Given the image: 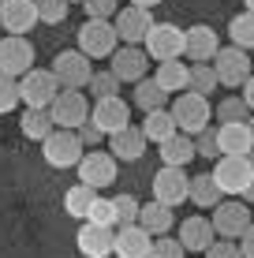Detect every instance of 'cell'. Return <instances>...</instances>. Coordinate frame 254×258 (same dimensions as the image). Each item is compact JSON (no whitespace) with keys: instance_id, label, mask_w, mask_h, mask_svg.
I'll use <instances>...</instances> for the list:
<instances>
[{"instance_id":"obj_1","label":"cell","mask_w":254,"mask_h":258,"mask_svg":"<svg viewBox=\"0 0 254 258\" xmlns=\"http://www.w3.org/2000/svg\"><path fill=\"white\" fill-rule=\"evenodd\" d=\"M172 120H176V131L187 139H195L202 127H209V116H213V109H209V97H198L191 90L176 94V101H172Z\"/></svg>"},{"instance_id":"obj_2","label":"cell","mask_w":254,"mask_h":258,"mask_svg":"<svg viewBox=\"0 0 254 258\" xmlns=\"http://www.w3.org/2000/svg\"><path fill=\"white\" fill-rule=\"evenodd\" d=\"M49 71L60 83V90H86L94 79V60H86L78 49H64V52H56Z\"/></svg>"},{"instance_id":"obj_3","label":"cell","mask_w":254,"mask_h":258,"mask_svg":"<svg viewBox=\"0 0 254 258\" xmlns=\"http://www.w3.org/2000/svg\"><path fill=\"white\" fill-rule=\"evenodd\" d=\"M116 49H120V38H116V26L112 23L86 19L78 26V52H82L86 60H109Z\"/></svg>"},{"instance_id":"obj_4","label":"cell","mask_w":254,"mask_h":258,"mask_svg":"<svg viewBox=\"0 0 254 258\" xmlns=\"http://www.w3.org/2000/svg\"><path fill=\"white\" fill-rule=\"evenodd\" d=\"M49 120H52V127H60V131H78L86 120H90L86 94L82 90H60L56 101L49 105Z\"/></svg>"},{"instance_id":"obj_5","label":"cell","mask_w":254,"mask_h":258,"mask_svg":"<svg viewBox=\"0 0 254 258\" xmlns=\"http://www.w3.org/2000/svg\"><path fill=\"white\" fill-rule=\"evenodd\" d=\"M209 68H213V75H217V86H243L247 79L254 75L250 71V56L243 49H235V45H221L217 49V56L209 60Z\"/></svg>"},{"instance_id":"obj_6","label":"cell","mask_w":254,"mask_h":258,"mask_svg":"<svg viewBox=\"0 0 254 258\" xmlns=\"http://www.w3.org/2000/svg\"><path fill=\"white\" fill-rule=\"evenodd\" d=\"M75 168H78V183L90 187V191H98V195L116 183V157L105 154V150H86L82 161Z\"/></svg>"},{"instance_id":"obj_7","label":"cell","mask_w":254,"mask_h":258,"mask_svg":"<svg viewBox=\"0 0 254 258\" xmlns=\"http://www.w3.org/2000/svg\"><path fill=\"white\" fill-rule=\"evenodd\" d=\"M56 94H60V83L45 68H30L19 79V101L26 109H49V105L56 101Z\"/></svg>"},{"instance_id":"obj_8","label":"cell","mask_w":254,"mask_h":258,"mask_svg":"<svg viewBox=\"0 0 254 258\" xmlns=\"http://www.w3.org/2000/svg\"><path fill=\"white\" fill-rule=\"evenodd\" d=\"M213 183L221 195H243L254 176V157H217L213 165Z\"/></svg>"},{"instance_id":"obj_9","label":"cell","mask_w":254,"mask_h":258,"mask_svg":"<svg viewBox=\"0 0 254 258\" xmlns=\"http://www.w3.org/2000/svg\"><path fill=\"white\" fill-rule=\"evenodd\" d=\"M146 56L164 64V60H183V30L176 23H153V30L142 41Z\"/></svg>"},{"instance_id":"obj_10","label":"cell","mask_w":254,"mask_h":258,"mask_svg":"<svg viewBox=\"0 0 254 258\" xmlns=\"http://www.w3.org/2000/svg\"><path fill=\"white\" fill-rule=\"evenodd\" d=\"M41 154H45V161L52 168H75L78 161H82V154H86V146L78 142L75 131H52V135L41 142Z\"/></svg>"},{"instance_id":"obj_11","label":"cell","mask_w":254,"mask_h":258,"mask_svg":"<svg viewBox=\"0 0 254 258\" xmlns=\"http://www.w3.org/2000/svg\"><path fill=\"white\" fill-rule=\"evenodd\" d=\"M209 225H213L217 239H239L243 232H247V225H250L247 202H221V206H213Z\"/></svg>"},{"instance_id":"obj_12","label":"cell","mask_w":254,"mask_h":258,"mask_svg":"<svg viewBox=\"0 0 254 258\" xmlns=\"http://www.w3.org/2000/svg\"><path fill=\"white\" fill-rule=\"evenodd\" d=\"M187 187H191V176L183 172V168H164L153 176V202H161V206L176 210L187 202Z\"/></svg>"},{"instance_id":"obj_13","label":"cell","mask_w":254,"mask_h":258,"mask_svg":"<svg viewBox=\"0 0 254 258\" xmlns=\"http://www.w3.org/2000/svg\"><path fill=\"white\" fill-rule=\"evenodd\" d=\"M34 68V45L26 38H0V75L8 79H23Z\"/></svg>"},{"instance_id":"obj_14","label":"cell","mask_w":254,"mask_h":258,"mask_svg":"<svg viewBox=\"0 0 254 258\" xmlns=\"http://www.w3.org/2000/svg\"><path fill=\"white\" fill-rule=\"evenodd\" d=\"M109 71L120 79V83L135 86L138 79H146V71H150V56H146L142 45H124V49H116L109 56Z\"/></svg>"},{"instance_id":"obj_15","label":"cell","mask_w":254,"mask_h":258,"mask_svg":"<svg viewBox=\"0 0 254 258\" xmlns=\"http://www.w3.org/2000/svg\"><path fill=\"white\" fill-rule=\"evenodd\" d=\"M90 123L101 131V135H116L131 123V105L124 97H105V101H94L90 109Z\"/></svg>"},{"instance_id":"obj_16","label":"cell","mask_w":254,"mask_h":258,"mask_svg":"<svg viewBox=\"0 0 254 258\" xmlns=\"http://www.w3.org/2000/svg\"><path fill=\"white\" fill-rule=\"evenodd\" d=\"M112 26H116V38L124 41V45H142L146 34L153 30V15L142 12V8H120L116 19H112Z\"/></svg>"},{"instance_id":"obj_17","label":"cell","mask_w":254,"mask_h":258,"mask_svg":"<svg viewBox=\"0 0 254 258\" xmlns=\"http://www.w3.org/2000/svg\"><path fill=\"white\" fill-rule=\"evenodd\" d=\"M217 49H221V38H217L213 26L198 23V26H191V30H183V56H187V60L209 64V60L217 56Z\"/></svg>"},{"instance_id":"obj_18","label":"cell","mask_w":254,"mask_h":258,"mask_svg":"<svg viewBox=\"0 0 254 258\" xmlns=\"http://www.w3.org/2000/svg\"><path fill=\"white\" fill-rule=\"evenodd\" d=\"M217 154L221 157H254V139H250L247 120L217 127Z\"/></svg>"},{"instance_id":"obj_19","label":"cell","mask_w":254,"mask_h":258,"mask_svg":"<svg viewBox=\"0 0 254 258\" xmlns=\"http://www.w3.org/2000/svg\"><path fill=\"white\" fill-rule=\"evenodd\" d=\"M0 26H4L12 38H26V30L38 26L34 0H4V8H0Z\"/></svg>"},{"instance_id":"obj_20","label":"cell","mask_w":254,"mask_h":258,"mask_svg":"<svg viewBox=\"0 0 254 258\" xmlns=\"http://www.w3.org/2000/svg\"><path fill=\"white\" fill-rule=\"evenodd\" d=\"M150 247H153V236L142 232L138 225H127V228L112 232V254L116 258H150Z\"/></svg>"},{"instance_id":"obj_21","label":"cell","mask_w":254,"mask_h":258,"mask_svg":"<svg viewBox=\"0 0 254 258\" xmlns=\"http://www.w3.org/2000/svg\"><path fill=\"white\" fill-rule=\"evenodd\" d=\"M109 154L116 157V161H138V157L146 154V135H142V127L127 123L124 131L109 135Z\"/></svg>"},{"instance_id":"obj_22","label":"cell","mask_w":254,"mask_h":258,"mask_svg":"<svg viewBox=\"0 0 254 258\" xmlns=\"http://www.w3.org/2000/svg\"><path fill=\"white\" fill-rule=\"evenodd\" d=\"M176 239H180V247H183V251H206V247L209 243H213V225H209V217H198V213H195V217H187V221H183V225H180V232H176Z\"/></svg>"},{"instance_id":"obj_23","label":"cell","mask_w":254,"mask_h":258,"mask_svg":"<svg viewBox=\"0 0 254 258\" xmlns=\"http://www.w3.org/2000/svg\"><path fill=\"white\" fill-rule=\"evenodd\" d=\"M112 232H116V228L82 225V228H78V236H75L78 254H86V258H109L112 254Z\"/></svg>"},{"instance_id":"obj_24","label":"cell","mask_w":254,"mask_h":258,"mask_svg":"<svg viewBox=\"0 0 254 258\" xmlns=\"http://www.w3.org/2000/svg\"><path fill=\"white\" fill-rule=\"evenodd\" d=\"M172 225H176V213L168 206H161V202H142L138 206V228L150 236H168Z\"/></svg>"},{"instance_id":"obj_25","label":"cell","mask_w":254,"mask_h":258,"mask_svg":"<svg viewBox=\"0 0 254 258\" xmlns=\"http://www.w3.org/2000/svg\"><path fill=\"white\" fill-rule=\"evenodd\" d=\"M161 165L164 168H187L191 161H195V139H187V135H172V139H164L161 142Z\"/></svg>"},{"instance_id":"obj_26","label":"cell","mask_w":254,"mask_h":258,"mask_svg":"<svg viewBox=\"0 0 254 258\" xmlns=\"http://www.w3.org/2000/svg\"><path fill=\"white\" fill-rule=\"evenodd\" d=\"M187 202H195V210H213V206H221V202H224V195L217 191V183H213V176H209V172H198V176H191Z\"/></svg>"},{"instance_id":"obj_27","label":"cell","mask_w":254,"mask_h":258,"mask_svg":"<svg viewBox=\"0 0 254 258\" xmlns=\"http://www.w3.org/2000/svg\"><path fill=\"white\" fill-rule=\"evenodd\" d=\"M187 75H191V64H183V60H164V64H157L153 83L161 86L164 94H183L187 90Z\"/></svg>"},{"instance_id":"obj_28","label":"cell","mask_w":254,"mask_h":258,"mask_svg":"<svg viewBox=\"0 0 254 258\" xmlns=\"http://www.w3.org/2000/svg\"><path fill=\"white\" fill-rule=\"evenodd\" d=\"M142 135H146V142H157V146H161L164 139L180 135V131H176V120H172V112H168V109H157V112H146V120H142Z\"/></svg>"},{"instance_id":"obj_29","label":"cell","mask_w":254,"mask_h":258,"mask_svg":"<svg viewBox=\"0 0 254 258\" xmlns=\"http://www.w3.org/2000/svg\"><path fill=\"white\" fill-rule=\"evenodd\" d=\"M19 127H23V135L30 142H45L52 131H56V127H52V120H49V109H23Z\"/></svg>"},{"instance_id":"obj_30","label":"cell","mask_w":254,"mask_h":258,"mask_svg":"<svg viewBox=\"0 0 254 258\" xmlns=\"http://www.w3.org/2000/svg\"><path fill=\"white\" fill-rule=\"evenodd\" d=\"M135 105H138L142 112H157V109H164V105H168V94H164L161 86L146 75V79H138V83H135Z\"/></svg>"},{"instance_id":"obj_31","label":"cell","mask_w":254,"mask_h":258,"mask_svg":"<svg viewBox=\"0 0 254 258\" xmlns=\"http://www.w3.org/2000/svg\"><path fill=\"white\" fill-rule=\"evenodd\" d=\"M228 41H232L235 49H243V52L254 49V15L250 12H239L228 23Z\"/></svg>"},{"instance_id":"obj_32","label":"cell","mask_w":254,"mask_h":258,"mask_svg":"<svg viewBox=\"0 0 254 258\" xmlns=\"http://www.w3.org/2000/svg\"><path fill=\"white\" fill-rule=\"evenodd\" d=\"M94 199H98V191L75 183V187H67V195H64V210L71 213V217H82V221H86V210L94 206Z\"/></svg>"},{"instance_id":"obj_33","label":"cell","mask_w":254,"mask_h":258,"mask_svg":"<svg viewBox=\"0 0 254 258\" xmlns=\"http://www.w3.org/2000/svg\"><path fill=\"white\" fill-rule=\"evenodd\" d=\"M187 90L198 94V97H209V90H217V75L209 64H191V75H187Z\"/></svg>"},{"instance_id":"obj_34","label":"cell","mask_w":254,"mask_h":258,"mask_svg":"<svg viewBox=\"0 0 254 258\" xmlns=\"http://www.w3.org/2000/svg\"><path fill=\"white\" fill-rule=\"evenodd\" d=\"M86 225H101V228H116V210H112V199L98 195L94 206L86 210Z\"/></svg>"},{"instance_id":"obj_35","label":"cell","mask_w":254,"mask_h":258,"mask_svg":"<svg viewBox=\"0 0 254 258\" xmlns=\"http://www.w3.org/2000/svg\"><path fill=\"white\" fill-rule=\"evenodd\" d=\"M138 206H142V202H138L135 195H116V199H112V210H116V228L138 225Z\"/></svg>"},{"instance_id":"obj_36","label":"cell","mask_w":254,"mask_h":258,"mask_svg":"<svg viewBox=\"0 0 254 258\" xmlns=\"http://www.w3.org/2000/svg\"><path fill=\"white\" fill-rule=\"evenodd\" d=\"M67 0H34V12H38V23H49V26H56V23H64L67 19Z\"/></svg>"},{"instance_id":"obj_37","label":"cell","mask_w":254,"mask_h":258,"mask_svg":"<svg viewBox=\"0 0 254 258\" xmlns=\"http://www.w3.org/2000/svg\"><path fill=\"white\" fill-rule=\"evenodd\" d=\"M98 101H105V97H120V79L112 75V71H94L90 86H86Z\"/></svg>"},{"instance_id":"obj_38","label":"cell","mask_w":254,"mask_h":258,"mask_svg":"<svg viewBox=\"0 0 254 258\" xmlns=\"http://www.w3.org/2000/svg\"><path fill=\"white\" fill-rule=\"evenodd\" d=\"M217 116H221V123H243V120H250V109L243 105V97H224L217 105Z\"/></svg>"},{"instance_id":"obj_39","label":"cell","mask_w":254,"mask_h":258,"mask_svg":"<svg viewBox=\"0 0 254 258\" xmlns=\"http://www.w3.org/2000/svg\"><path fill=\"white\" fill-rule=\"evenodd\" d=\"M15 105H19V79L0 75V116L15 112Z\"/></svg>"},{"instance_id":"obj_40","label":"cell","mask_w":254,"mask_h":258,"mask_svg":"<svg viewBox=\"0 0 254 258\" xmlns=\"http://www.w3.org/2000/svg\"><path fill=\"white\" fill-rule=\"evenodd\" d=\"M195 157H209V161H217V127H202L195 135Z\"/></svg>"},{"instance_id":"obj_41","label":"cell","mask_w":254,"mask_h":258,"mask_svg":"<svg viewBox=\"0 0 254 258\" xmlns=\"http://www.w3.org/2000/svg\"><path fill=\"white\" fill-rule=\"evenodd\" d=\"M187 251L180 247L176 236H153V247H150V258H183Z\"/></svg>"},{"instance_id":"obj_42","label":"cell","mask_w":254,"mask_h":258,"mask_svg":"<svg viewBox=\"0 0 254 258\" xmlns=\"http://www.w3.org/2000/svg\"><path fill=\"white\" fill-rule=\"evenodd\" d=\"M82 8H86V19H101V23H112L120 12L116 0H86Z\"/></svg>"},{"instance_id":"obj_43","label":"cell","mask_w":254,"mask_h":258,"mask_svg":"<svg viewBox=\"0 0 254 258\" xmlns=\"http://www.w3.org/2000/svg\"><path fill=\"white\" fill-rule=\"evenodd\" d=\"M206 258H243V254H239V243H235V239H213V243L206 247Z\"/></svg>"},{"instance_id":"obj_44","label":"cell","mask_w":254,"mask_h":258,"mask_svg":"<svg viewBox=\"0 0 254 258\" xmlns=\"http://www.w3.org/2000/svg\"><path fill=\"white\" fill-rule=\"evenodd\" d=\"M75 135H78V142H82V146H94V142H101V139H105V135H101V131H98V127H94V123H90V120H86V123H82V127H78V131H75Z\"/></svg>"},{"instance_id":"obj_45","label":"cell","mask_w":254,"mask_h":258,"mask_svg":"<svg viewBox=\"0 0 254 258\" xmlns=\"http://www.w3.org/2000/svg\"><path fill=\"white\" fill-rule=\"evenodd\" d=\"M239 254L243 258H254V221L247 225V232L239 236Z\"/></svg>"},{"instance_id":"obj_46","label":"cell","mask_w":254,"mask_h":258,"mask_svg":"<svg viewBox=\"0 0 254 258\" xmlns=\"http://www.w3.org/2000/svg\"><path fill=\"white\" fill-rule=\"evenodd\" d=\"M239 97H243V105H247V109L254 112V75L247 79V83H243V94H239Z\"/></svg>"},{"instance_id":"obj_47","label":"cell","mask_w":254,"mask_h":258,"mask_svg":"<svg viewBox=\"0 0 254 258\" xmlns=\"http://www.w3.org/2000/svg\"><path fill=\"white\" fill-rule=\"evenodd\" d=\"M161 0H131V8H142V12H153Z\"/></svg>"},{"instance_id":"obj_48","label":"cell","mask_w":254,"mask_h":258,"mask_svg":"<svg viewBox=\"0 0 254 258\" xmlns=\"http://www.w3.org/2000/svg\"><path fill=\"white\" fill-rule=\"evenodd\" d=\"M239 199H243V202H247V206H250V202H254V176H250V183H247V191H243V195H239Z\"/></svg>"},{"instance_id":"obj_49","label":"cell","mask_w":254,"mask_h":258,"mask_svg":"<svg viewBox=\"0 0 254 258\" xmlns=\"http://www.w3.org/2000/svg\"><path fill=\"white\" fill-rule=\"evenodd\" d=\"M243 4H247V12H250V15H254V0H243Z\"/></svg>"},{"instance_id":"obj_50","label":"cell","mask_w":254,"mask_h":258,"mask_svg":"<svg viewBox=\"0 0 254 258\" xmlns=\"http://www.w3.org/2000/svg\"><path fill=\"white\" fill-rule=\"evenodd\" d=\"M247 127H250V139H254V116H250V120H247Z\"/></svg>"},{"instance_id":"obj_51","label":"cell","mask_w":254,"mask_h":258,"mask_svg":"<svg viewBox=\"0 0 254 258\" xmlns=\"http://www.w3.org/2000/svg\"><path fill=\"white\" fill-rule=\"evenodd\" d=\"M67 4H86V0H67Z\"/></svg>"},{"instance_id":"obj_52","label":"cell","mask_w":254,"mask_h":258,"mask_svg":"<svg viewBox=\"0 0 254 258\" xmlns=\"http://www.w3.org/2000/svg\"><path fill=\"white\" fill-rule=\"evenodd\" d=\"M0 8H4V0H0Z\"/></svg>"}]
</instances>
